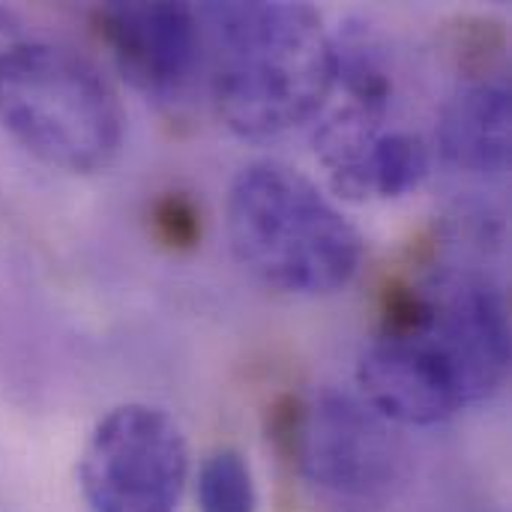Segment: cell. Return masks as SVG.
Listing matches in <instances>:
<instances>
[{"instance_id": "obj_1", "label": "cell", "mask_w": 512, "mask_h": 512, "mask_svg": "<svg viewBox=\"0 0 512 512\" xmlns=\"http://www.w3.org/2000/svg\"><path fill=\"white\" fill-rule=\"evenodd\" d=\"M219 117L240 138H276L312 120L333 93V36L306 3L198 9Z\"/></svg>"}, {"instance_id": "obj_2", "label": "cell", "mask_w": 512, "mask_h": 512, "mask_svg": "<svg viewBox=\"0 0 512 512\" xmlns=\"http://www.w3.org/2000/svg\"><path fill=\"white\" fill-rule=\"evenodd\" d=\"M228 240L258 282L297 297L336 294L363 264L354 222L306 174L273 159L234 177Z\"/></svg>"}, {"instance_id": "obj_3", "label": "cell", "mask_w": 512, "mask_h": 512, "mask_svg": "<svg viewBox=\"0 0 512 512\" xmlns=\"http://www.w3.org/2000/svg\"><path fill=\"white\" fill-rule=\"evenodd\" d=\"M0 123L27 153L66 174L105 171L126 132L111 81L78 51L51 42L0 51Z\"/></svg>"}, {"instance_id": "obj_4", "label": "cell", "mask_w": 512, "mask_h": 512, "mask_svg": "<svg viewBox=\"0 0 512 512\" xmlns=\"http://www.w3.org/2000/svg\"><path fill=\"white\" fill-rule=\"evenodd\" d=\"M273 432L294 471L333 510H387L408 483V450L390 420L339 390L282 402Z\"/></svg>"}, {"instance_id": "obj_5", "label": "cell", "mask_w": 512, "mask_h": 512, "mask_svg": "<svg viewBox=\"0 0 512 512\" xmlns=\"http://www.w3.org/2000/svg\"><path fill=\"white\" fill-rule=\"evenodd\" d=\"M420 336L459 378L471 405L492 399L510 372L504 291L483 273L444 267L384 294L381 327Z\"/></svg>"}, {"instance_id": "obj_6", "label": "cell", "mask_w": 512, "mask_h": 512, "mask_svg": "<svg viewBox=\"0 0 512 512\" xmlns=\"http://www.w3.org/2000/svg\"><path fill=\"white\" fill-rule=\"evenodd\" d=\"M189 471L180 426L162 408L123 405L93 429L78 483L93 512H177Z\"/></svg>"}, {"instance_id": "obj_7", "label": "cell", "mask_w": 512, "mask_h": 512, "mask_svg": "<svg viewBox=\"0 0 512 512\" xmlns=\"http://www.w3.org/2000/svg\"><path fill=\"white\" fill-rule=\"evenodd\" d=\"M120 75L147 99L180 102L201 66V12L186 3H111L96 12Z\"/></svg>"}, {"instance_id": "obj_8", "label": "cell", "mask_w": 512, "mask_h": 512, "mask_svg": "<svg viewBox=\"0 0 512 512\" xmlns=\"http://www.w3.org/2000/svg\"><path fill=\"white\" fill-rule=\"evenodd\" d=\"M357 381L366 405L402 426H435L471 408L450 366L411 333L378 330L360 354Z\"/></svg>"}, {"instance_id": "obj_9", "label": "cell", "mask_w": 512, "mask_h": 512, "mask_svg": "<svg viewBox=\"0 0 512 512\" xmlns=\"http://www.w3.org/2000/svg\"><path fill=\"white\" fill-rule=\"evenodd\" d=\"M438 150L465 174H504L510 165V87L498 75L471 78L441 111Z\"/></svg>"}, {"instance_id": "obj_10", "label": "cell", "mask_w": 512, "mask_h": 512, "mask_svg": "<svg viewBox=\"0 0 512 512\" xmlns=\"http://www.w3.org/2000/svg\"><path fill=\"white\" fill-rule=\"evenodd\" d=\"M198 510L201 512H255L258 492L249 462L222 447L210 453L198 471Z\"/></svg>"}, {"instance_id": "obj_11", "label": "cell", "mask_w": 512, "mask_h": 512, "mask_svg": "<svg viewBox=\"0 0 512 512\" xmlns=\"http://www.w3.org/2000/svg\"><path fill=\"white\" fill-rule=\"evenodd\" d=\"M150 225H153L156 240L174 252L195 249L201 240V213L195 201L183 192L162 195L150 210Z\"/></svg>"}, {"instance_id": "obj_12", "label": "cell", "mask_w": 512, "mask_h": 512, "mask_svg": "<svg viewBox=\"0 0 512 512\" xmlns=\"http://www.w3.org/2000/svg\"><path fill=\"white\" fill-rule=\"evenodd\" d=\"M6 21H9V15H6V12H3V9H0V27H3V24H6Z\"/></svg>"}]
</instances>
